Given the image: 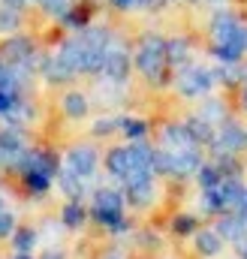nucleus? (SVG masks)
<instances>
[{
  "label": "nucleus",
  "mask_w": 247,
  "mask_h": 259,
  "mask_svg": "<svg viewBox=\"0 0 247 259\" xmlns=\"http://www.w3.org/2000/svg\"><path fill=\"white\" fill-rule=\"evenodd\" d=\"M211 33H214V55L220 58V64H238V58L247 52L244 24L232 12H217L211 21Z\"/></svg>",
  "instance_id": "nucleus-1"
},
{
  "label": "nucleus",
  "mask_w": 247,
  "mask_h": 259,
  "mask_svg": "<svg viewBox=\"0 0 247 259\" xmlns=\"http://www.w3.org/2000/svg\"><path fill=\"white\" fill-rule=\"evenodd\" d=\"M166 64H169V55H166V42L160 36H145L139 52H136V66L142 69L145 78H151L154 84L163 81V72H166Z\"/></svg>",
  "instance_id": "nucleus-2"
},
{
  "label": "nucleus",
  "mask_w": 247,
  "mask_h": 259,
  "mask_svg": "<svg viewBox=\"0 0 247 259\" xmlns=\"http://www.w3.org/2000/svg\"><path fill=\"white\" fill-rule=\"evenodd\" d=\"M214 78H217L214 69H205V66H187V69H181V75H178V91H181L184 97H202V94L211 91Z\"/></svg>",
  "instance_id": "nucleus-3"
},
{
  "label": "nucleus",
  "mask_w": 247,
  "mask_h": 259,
  "mask_svg": "<svg viewBox=\"0 0 247 259\" xmlns=\"http://www.w3.org/2000/svg\"><path fill=\"white\" fill-rule=\"evenodd\" d=\"M106 78H112L115 84H121L124 78L130 75V55L124 52L121 46H112L109 42V49H106V55H103V69H100Z\"/></svg>",
  "instance_id": "nucleus-4"
},
{
  "label": "nucleus",
  "mask_w": 247,
  "mask_h": 259,
  "mask_svg": "<svg viewBox=\"0 0 247 259\" xmlns=\"http://www.w3.org/2000/svg\"><path fill=\"white\" fill-rule=\"evenodd\" d=\"M166 151H169V175H178V178H184V175L199 172L202 160H199V154H196V145H193V148H178V151L166 148Z\"/></svg>",
  "instance_id": "nucleus-5"
},
{
  "label": "nucleus",
  "mask_w": 247,
  "mask_h": 259,
  "mask_svg": "<svg viewBox=\"0 0 247 259\" xmlns=\"http://www.w3.org/2000/svg\"><path fill=\"white\" fill-rule=\"evenodd\" d=\"M66 166H69L75 175L88 178V175H94V169H97V151L88 148V145H78V148H72V151L66 154Z\"/></svg>",
  "instance_id": "nucleus-6"
},
{
  "label": "nucleus",
  "mask_w": 247,
  "mask_h": 259,
  "mask_svg": "<svg viewBox=\"0 0 247 259\" xmlns=\"http://www.w3.org/2000/svg\"><path fill=\"white\" fill-rule=\"evenodd\" d=\"M214 145H217L220 154H238L247 145V130H241L238 124H226V127L217 133Z\"/></svg>",
  "instance_id": "nucleus-7"
},
{
  "label": "nucleus",
  "mask_w": 247,
  "mask_h": 259,
  "mask_svg": "<svg viewBox=\"0 0 247 259\" xmlns=\"http://www.w3.org/2000/svg\"><path fill=\"white\" fill-rule=\"evenodd\" d=\"M3 61L33 66V42L24 39V36H9L6 46H3Z\"/></svg>",
  "instance_id": "nucleus-8"
},
{
  "label": "nucleus",
  "mask_w": 247,
  "mask_h": 259,
  "mask_svg": "<svg viewBox=\"0 0 247 259\" xmlns=\"http://www.w3.org/2000/svg\"><path fill=\"white\" fill-rule=\"evenodd\" d=\"M217 232H220V238H223V241H235V244H238L241 238H247V220L238 214V211H232V214L220 217Z\"/></svg>",
  "instance_id": "nucleus-9"
},
{
  "label": "nucleus",
  "mask_w": 247,
  "mask_h": 259,
  "mask_svg": "<svg viewBox=\"0 0 247 259\" xmlns=\"http://www.w3.org/2000/svg\"><path fill=\"white\" fill-rule=\"evenodd\" d=\"M127 199L139 208L154 202V181L151 178H139V181H127Z\"/></svg>",
  "instance_id": "nucleus-10"
},
{
  "label": "nucleus",
  "mask_w": 247,
  "mask_h": 259,
  "mask_svg": "<svg viewBox=\"0 0 247 259\" xmlns=\"http://www.w3.org/2000/svg\"><path fill=\"white\" fill-rule=\"evenodd\" d=\"M106 169H109L115 178H124V181H127V175L133 172L130 148H115V151H109V157H106Z\"/></svg>",
  "instance_id": "nucleus-11"
},
{
  "label": "nucleus",
  "mask_w": 247,
  "mask_h": 259,
  "mask_svg": "<svg viewBox=\"0 0 247 259\" xmlns=\"http://www.w3.org/2000/svg\"><path fill=\"white\" fill-rule=\"evenodd\" d=\"M196 247L202 256H217L223 247V238L217 229H202V232H196Z\"/></svg>",
  "instance_id": "nucleus-12"
},
{
  "label": "nucleus",
  "mask_w": 247,
  "mask_h": 259,
  "mask_svg": "<svg viewBox=\"0 0 247 259\" xmlns=\"http://www.w3.org/2000/svg\"><path fill=\"white\" fill-rule=\"evenodd\" d=\"M163 142H166V148H172V151H178V148H193L196 142H193V136H190V130L184 127H166L163 130Z\"/></svg>",
  "instance_id": "nucleus-13"
},
{
  "label": "nucleus",
  "mask_w": 247,
  "mask_h": 259,
  "mask_svg": "<svg viewBox=\"0 0 247 259\" xmlns=\"http://www.w3.org/2000/svg\"><path fill=\"white\" fill-rule=\"evenodd\" d=\"M58 181H61V190L69 196V199H81V190H85V178H81V175H75L69 166H66V172H61V178H58Z\"/></svg>",
  "instance_id": "nucleus-14"
},
{
  "label": "nucleus",
  "mask_w": 247,
  "mask_h": 259,
  "mask_svg": "<svg viewBox=\"0 0 247 259\" xmlns=\"http://www.w3.org/2000/svg\"><path fill=\"white\" fill-rule=\"evenodd\" d=\"M211 127H214V124H211V121H205L202 115L187 121V130H190V136H193V142H196V145H199V142H214V130H211Z\"/></svg>",
  "instance_id": "nucleus-15"
},
{
  "label": "nucleus",
  "mask_w": 247,
  "mask_h": 259,
  "mask_svg": "<svg viewBox=\"0 0 247 259\" xmlns=\"http://www.w3.org/2000/svg\"><path fill=\"white\" fill-rule=\"evenodd\" d=\"M43 72H46V78H49V81H66V78L72 75V66L63 64L61 58L55 55V58H49V61L43 64Z\"/></svg>",
  "instance_id": "nucleus-16"
},
{
  "label": "nucleus",
  "mask_w": 247,
  "mask_h": 259,
  "mask_svg": "<svg viewBox=\"0 0 247 259\" xmlns=\"http://www.w3.org/2000/svg\"><path fill=\"white\" fill-rule=\"evenodd\" d=\"M124 199L115 190H97L94 196V211H121Z\"/></svg>",
  "instance_id": "nucleus-17"
},
{
  "label": "nucleus",
  "mask_w": 247,
  "mask_h": 259,
  "mask_svg": "<svg viewBox=\"0 0 247 259\" xmlns=\"http://www.w3.org/2000/svg\"><path fill=\"white\" fill-rule=\"evenodd\" d=\"M63 112L69 115V118H85L88 115V97H81V94H66L63 97Z\"/></svg>",
  "instance_id": "nucleus-18"
},
{
  "label": "nucleus",
  "mask_w": 247,
  "mask_h": 259,
  "mask_svg": "<svg viewBox=\"0 0 247 259\" xmlns=\"http://www.w3.org/2000/svg\"><path fill=\"white\" fill-rule=\"evenodd\" d=\"M12 244H15V250H18V253H30V250H33V244H36V232H33V229H15Z\"/></svg>",
  "instance_id": "nucleus-19"
},
{
  "label": "nucleus",
  "mask_w": 247,
  "mask_h": 259,
  "mask_svg": "<svg viewBox=\"0 0 247 259\" xmlns=\"http://www.w3.org/2000/svg\"><path fill=\"white\" fill-rule=\"evenodd\" d=\"M18 24H21L18 9L3 6V9H0V33H15V30H18Z\"/></svg>",
  "instance_id": "nucleus-20"
},
{
  "label": "nucleus",
  "mask_w": 247,
  "mask_h": 259,
  "mask_svg": "<svg viewBox=\"0 0 247 259\" xmlns=\"http://www.w3.org/2000/svg\"><path fill=\"white\" fill-rule=\"evenodd\" d=\"M220 181H223V172L217 166H199V184H202V190L217 187Z\"/></svg>",
  "instance_id": "nucleus-21"
},
{
  "label": "nucleus",
  "mask_w": 247,
  "mask_h": 259,
  "mask_svg": "<svg viewBox=\"0 0 247 259\" xmlns=\"http://www.w3.org/2000/svg\"><path fill=\"white\" fill-rule=\"evenodd\" d=\"M81 220H85V208L72 199V202L63 208V226H81Z\"/></svg>",
  "instance_id": "nucleus-22"
},
{
  "label": "nucleus",
  "mask_w": 247,
  "mask_h": 259,
  "mask_svg": "<svg viewBox=\"0 0 247 259\" xmlns=\"http://www.w3.org/2000/svg\"><path fill=\"white\" fill-rule=\"evenodd\" d=\"M166 55H169V64H184L187 61V42L184 39H172V42H166Z\"/></svg>",
  "instance_id": "nucleus-23"
},
{
  "label": "nucleus",
  "mask_w": 247,
  "mask_h": 259,
  "mask_svg": "<svg viewBox=\"0 0 247 259\" xmlns=\"http://www.w3.org/2000/svg\"><path fill=\"white\" fill-rule=\"evenodd\" d=\"M24 178H27V187H30V190H46V187H49V181H52V175L36 172V169H27V172H24Z\"/></svg>",
  "instance_id": "nucleus-24"
},
{
  "label": "nucleus",
  "mask_w": 247,
  "mask_h": 259,
  "mask_svg": "<svg viewBox=\"0 0 247 259\" xmlns=\"http://www.w3.org/2000/svg\"><path fill=\"white\" fill-rule=\"evenodd\" d=\"M124 133L130 136V139H142L145 136V130H148V124L145 121H133V118H127V121H121Z\"/></svg>",
  "instance_id": "nucleus-25"
},
{
  "label": "nucleus",
  "mask_w": 247,
  "mask_h": 259,
  "mask_svg": "<svg viewBox=\"0 0 247 259\" xmlns=\"http://www.w3.org/2000/svg\"><path fill=\"white\" fill-rule=\"evenodd\" d=\"M223 115H226V112H223V103H217V100L205 103V109H202V118H205V121H211V124H214V121H220Z\"/></svg>",
  "instance_id": "nucleus-26"
},
{
  "label": "nucleus",
  "mask_w": 247,
  "mask_h": 259,
  "mask_svg": "<svg viewBox=\"0 0 247 259\" xmlns=\"http://www.w3.org/2000/svg\"><path fill=\"white\" fill-rule=\"evenodd\" d=\"M115 127H121V121H118V118H103V121H97V124H94V133H97V136H106V133H112Z\"/></svg>",
  "instance_id": "nucleus-27"
},
{
  "label": "nucleus",
  "mask_w": 247,
  "mask_h": 259,
  "mask_svg": "<svg viewBox=\"0 0 247 259\" xmlns=\"http://www.w3.org/2000/svg\"><path fill=\"white\" fill-rule=\"evenodd\" d=\"M12 226H15L12 214H9V211H0V235H9V232H12Z\"/></svg>",
  "instance_id": "nucleus-28"
},
{
  "label": "nucleus",
  "mask_w": 247,
  "mask_h": 259,
  "mask_svg": "<svg viewBox=\"0 0 247 259\" xmlns=\"http://www.w3.org/2000/svg\"><path fill=\"white\" fill-rule=\"evenodd\" d=\"M175 232H181V235L193 232V217H178L175 220Z\"/></svg>",
  "instance_id": "nucleus-29"
},
{
  "label": "nucleus",
  "mask_w": 247,
  "mask_h": 259,
  "mask_svg": "<svg viewBox=\"0 0 247 259\" xmlns=\"http://www.w3.org/2000/svg\"><path fill=\"white\" fill-rule=\"evenodd\" d=\"M112 3H115V6H121V9H130V6H136L139 0H112Z\"/></svg>",
  "instance_id": "nucleus-30"
},
{
  "label": "nucleus",
  "mask_w": 247,
  "mask_h": 259,
  "mask_svg": "<svg viewBox=\"0 0 247 259\" xmlns=\"http://www.w3.org/2000/svg\"><path fill=\"white\" fill-rule=\"evenodd\" d=\"M3 3H6V6H12V9H21V6H24V3H30V0H3Z\"/></svg>",
  "instance_id": "nucleus-31"
},
{
  "label": "nucleus",
  "mask_w": 247,
  "mask_h": 259,
  "mask_svg": "<svg viewBox=\"0 0 247 259\" xmlns=\"http://www.w3.org/2000/svg\"><path fill=\"white\" fill-rule=\"evenodd\" d=\"M238 253H241V259H247V238L238 241Z\"/></svg>",
  "instance_id": "nucleus-32"
},
{
  "label": "nucleus",
  "mask_w": 247,
  "mask_h": 259,
  "mask_svg": "<svg viewBox=\"0 0 247 259\" xmlns=\"http://www.w3.org/2000/svg\"><path fill=\"white\" fill-rule=\"evenodd\" d=\"M43 259H63V253H55V250H52V253H46Z\"/></svg>",
  "instance_id": "nucleus-33"
},
{
  "label": "nucleus",
  "mask_w": 247,
  "mask_h": 259,
  "mask_svg": "<svg viewBox=\"0 0 247 259\" xmlns=\"http://www.w3.org/2000/svg\"><path fill=\"white\" fill-rule=\"evenodd\" d=\"M103 259H124V256H121V253H106Z\"/></svg>",
  "instance_id": "nucleus-34"
},
{
  "label": "nucleus",
  "mask_w": 247,
  "mask_h": 259,
  "mask_svg": "<svg viewBox=\"0 0 247 259\" xmlns=\"http://www.w3.org/2000/svg\"><path fill=\"white\" fill-rule=\"evenodd\" d=\"M241 100H244V109H247V84H244V97H241Z\"/></svg>",
  "instance_id": "nucleus-35"
},
{
  "label": "nucleus",
  "mask_w": 247,
  "mask_h": 259,
  "mask_svg": "<svg viewBox=\"0 0 247 259\" xmlns=\"http://www.w3.org/2000/svg\"><path fill=\"white\" fill-rule=\"evenodd\" d=\"M0 211H6V208H3V196H0Z\"/></svg>",
  "instance_id": "nucleus-36"
},
{
  "label": "nucleus",
  "mask_w": 247,
  "mask_h": 259,
  "mask_svg": "<svg viewBox=\"0 0 247 259\" xmlns=\"http://www.w3.org/2000/svg\"><path fill=\"white\" fill-rule=\"evenodd\" d=\"M0 69H3V58H0Z\"/></svg>",
  "instance_id": "nucleus-37"
}]
</instances>
